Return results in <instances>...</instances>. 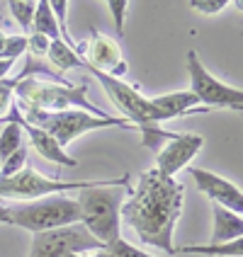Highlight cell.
<instances>
[{
    "label": "cell",
    "instance_id": "6da1fadb",
    "mask_svg": "<svg viewBox=\"0 0 243 257\" xmlns=\"http://www.w3.org/2000/svg\"><path fill=\"white\" fill-rule=\"evenodd\" d=\"M185 185L175 177H166L153 168L139 175L136 187L129 192V199L122 204V221L139 235L143 245L160 247L173 252V230L183 214Z\"/></svg>",
    "mask_w": 243,
    "mask_h": 257
},
{
    "label": "cell",
    "instance_id": "7a4b0ae2",
    "mask_svg": "<svg viewBox=\"0 0 243 257\" xmlns=\"http://www.w3.org/2000/svg\"><path fill=\"white\" fill-rule=\"evenodd\" d=\"M129 175L112 177V180H98V185L86 187L78 192V209H80V223L86 230L100 240L102 245H110L119 235L122 223V204L129 192Z\"/></svg>",
    "mask_w": 243,
    "mask_h": 257
},
{
    "label": "cell",
    "instance_id": "3957f363",
    "mask_svg": "<svg viewBox=\"0 0 243 257\" xmlns=\"http://www.w3.org/2000/svg\"><path fill=\"white\" fill-rule=\"evenodd\" d=\"M15 102L22 107H34L44 112H63V109H80L95 116H110L88 100V85H73L66 80H54L46 75H22L15 87Z\"/></svg>",
    "mask_w": 243,
    "mask_h": 257
},
{
    "label": "cell",
    "instance_id": "277c9868",
    "mask_svg": "<svg viewBox=\"0 0 243 257\" xmlns=\"http://www.w3.org/2000/svg\"><path fill=\"white\" fill-rule=\"evenodd\" d=\"M15 104H17V102H15ZM17 112H20V116H22L27 124L46 131L63 151H66V146L71 141H75L78 136H83L88 131H95V128H110V126L134 128L127 119H122V116H95V114H88V112H80V109L44 112V109H34V107L17 104Z\"/></svg>",
    "mask_w": 243,
    "mask_h": 257
},
{
    "label": "cell",
    "instance_id": "5b68a950",
    "mask_svg": "<svg viewBox=\"0 0 243 257\" xmlns=\"http://www.w3.org/2000/svg\"><path fill=\"white\" fill-rule=\"evenodd\" d=\"M8 211H10V226L25 228L32 235L80 223L78 201L63 194H51L34 201H15L8 204Z\"/></svg>",
    "mask_w": 243,
    "mask_h": 257
},
{
    "label": "cell",
    "instance_id": "8992f818",
    "mask_svg": "<svg viewBox=\"0 0 243 257\" xmlns=\"http://www.w3.org/2000/svg\"><path fill=\"white\" fill-rule=\"evenodd\" d=\"M98 185V180H83V182H66V180H51L34 168L25 165L22 170L0 180V199H15V201H34L42 197H51V194H63L71 189H86V187Z\"/></svg>",
    "mask_w": 243,
    "mask_h": 257
},
{
    "label": "cell",
    "instance_id": "52a82bcc",
    "mask_svg": "<svg viewBox=\"0 0 243 257\" xmlns=\"http://www.w3.org/2000/svg\"><path fill=\"white\" fill-rule=\"evenodd\" d=\"M187 73H190V92L197 97L202 107L207 109H241L243 90L231 87L216 80L212 73L204 68L197 51H187Z\"/></svg>",
    "mask_w": 243,
    "mask_h": 257
},
{
    "label": "cell",
    "instance_id": "ba28073f",
    "mask_svg": "<svg viewBox=\"0 0 243 257\" xmlns=\"http://www.w3.org/2000/svg\"><path fill=\"white\" fill-rule=\"evenodd\" d=\"M98 250H105V245L95 240L83 223H73L46 233H34L29 257H66L71 252H98Z\"/></svg>",
    "mask_w": 243,
    "mask_h": 257
},
{
    "label": "cell",
    "instance_id": "9c48e42d",
    "mask_svg": "<svg viewBox=\"0 0 243 257\" xmlns=\"http://www.w3.org/2000/svg\"><path fill=\"white\" fill-rule=\"evenodd\" d=\"M3 124L5 121H15L17 126L22 128V134L29 139V146L39 153V158H44V160H49V163H54V165H58V168H78V160L75 158H71L61 146H58L46 131H42V128L32 126V124H27L22 116H20V112H17V104H10V109H8V114L0 119Z\"/></svg>",
    "mask_w": 243,
    "mask_h": 257
},
{
    "label": "cell",
    "instance_id": "30bf717a",
    "mask_svg": "<svg viewBox=\"0 0 243 257\" xmlns=\"http://www.w3.org/2000/svg\"><path fill=\"white\" fill-rule=\"evenodd\" d=\"M204 139L200 134H175V139L156 153V170L166 177H175L183 168L190 165V160L200 153Z\"/></svg>",
    "mask_w": 243,
    "mask_h": 257
},
{
    "label": "cell",
    "instance_id": "8fae6325",
    "mask_svg": "<svg viewBox=\"0 0 243 257\" xmlns=\"http://www.w3.org/2000/svg\"><path fill=\"white\" fill-rule=\"evenodd\" d=\"M83 54H86L83 61H86L88 66H93L98 71H105L107 75H112L117 80H122L129 71V63L122 56V46L112 37H105V34L93 32L90 39H88V49Z\"/></svg>",
    "mask_w": 243,
    "mask_h": 257
},
{
    "label": "cell",
    "instance_id": "7c38bea8",
    "mask_svg": "<svg viewBox=\"0 0 243 257\" xmlns=\"http://www.w3.org/2000/svg\"><path fill=\"white\" fill-rule=\"evenodd\" d=\"M190 175H192L197 189L202 194H207L214 204L229 209L233 214L243 211V192L238 185H233L229 180H224L221 175H214V172L204 170V168H190Z\"/></svg>",
    "mask_w": 243,
    "mask_h": 257
},
{
    "label": "cell",
    "instance_id": "4fadbf2b",
    "mask_svg": "<svg viewBox=\"0 0 243 257\" xmlns=\"http://www.w3.org/2000/svg\"><path fill=\"white\" fill-rule=\"evenodd\" d=\"M151 107L156 109L158 121H168V119H178V116H190V114H207L209 109L202 107L197 97L190 90H180V92H171V95H158V97H148Z\"/></svg>",
    "mask_w": 243,
    "mask_h": 257
},
{
    "label": "cell",
    "instance_id": "5bb4252c",
    "mask_svg": "<svg viewBox=\"0 0 243 257\" xmlns=\"http://www.w3.org/2000/svg\"><path fill=\"white\" fill-rule=\"evenodd\" d=\"M243 238V218L241 214H233L229 209L214 204V230H212V243H231Z\"/></svg>",
    "mask_w": 243,
    "mask_h": 257
},
{
    "label": "cell",
    "instance_id": "9a60e30c",
    "mask_svg": "<svg viewBox=\"0 0 243 257\" xmlns=\"http://www.w3.org/2000/svg\"><path fill=\"white\" fill-rule=\"evenodd\" d=\"M175 255H204V257H241L243 255V238L231 243H207V245H175Z\"/></svg>",
    "mask_w": 243,
    "mask_h": 257
},
{
    "label": "cell",
    "instance_id": "2e32d148",
    "mask_svg": "<svg viewBox=\"0 0 243 257\" xmlns=\"http://www.w3.org/2000/svg\"><path fill=\"white\" fill-rule=\"evenodd\" d=\"M32 32L34 34H44L46 39H61V32H58V22L54 13H51V5L49 0H39L37 3V10H34V22H32Z\"/></svg>",
    "mask_w": 243,
    "mask_h": 257
},
{
    "label": "cell",
    "instance_id": "e0dca14e",
    "mask_svg": "<svg viewBox=\"0 0 243 257\" xmlns=\"http://www.w3.org/2000/svg\"><path fill=\"white\" fill-rule=\"evenodd\" d=\"M46 58L51 61V66H54L58 73H66V71L78 68L83 56H78L71 46H68V44H63L61 39H54V42L49 44V54H46Z\"/></svg>",
    "mask_w": 243,
    "mask_h": 257
},
{
    "label": "cell",
    "instance_id": "ac0fdd59",
    "mask_svg": "<svg viewBox=\"0 0 243 257\" xmlns=\"http://www.w3.org/2000/svg\"><path fill=\"white\" fill-rule=\"evenodd\" d=\"M25 146V134L15 121H5V128L0 131V163L10 158L15 151Z\"/></svg>",
    "mask_w": 243,
    "mask_h": 257
},
{
    "label": "cell",
    "instance_id": "d6986e66",
    "mask_svg": "<svg viewBox=\"0 0 243 257\" xmlns=\"http://www.w3.org/2000/svg\"><path fill=\"white\" fill-rule=\"evenodd\" d=\"M13 17L20 22V27L25 32H32V22H34V10H37V3L34 0H10L8 3Z\"/></svg>",
    "mask_w": 243,
    "mask_h": 257
},
{
    "label": "cell",
    "instance_id": "ffe728a7",
    "mask_svg": "<svg viewBox=\"0 0 243 257\" xmlns=\"http://www.w3.org/2000/svg\"><path fill=\"white\" fill-rule=\"evenodd\" d=\"M25 54H27V34H8L0 58L20 61V56H25Z\"/></svg>",
    "mask_w": 243,
    "mask_h": 257
},
{
    "label": "cell",
    "instance_id": "44dd1931",
    "mask_svg": "<svg viewBox=\"0 0 243 257\" xmlns=\"http://www.w3.org/2000/svg\"><path fill=\"white\" fill-rule=\"evenodd\" d=\"M27 165V148L22 146L20 151H15L10 158H5L3 163H0V180H8V177H13L17 172L22 170Z\"/></svg>",
    "mask_w": 243,
    "mask_h": 257
},
{
    "label": "cell",
    "instance_id": "7402d4cb",
    "mask_svg": "<svg viewBox=\"0 0 243 257\" xmlns=\"http://www.w3.org/2000/svg\"><path fill=\"white\" fill-rule=\"evenodd\" d=\"M105 252H107V257H153L139 247H134V245H129L124 238H117L110 245H105Z\"/></svg>",
    "mask_w": 243,
    "mask_h": 257
},
{
    "label": "cell",
    "instance_id": "603a6c76",
    "mask_svg": "<svg viewBox=\"0 0 243 257\" xmlns=\"http://www.w3.org/2000/svg\"><path fill=\"white\" fill-rule=\"evenodd\" d=\"M17 80L20 75H13V78H3L0 80V119L8 114L10 104L15 100V87H17Z\"/></svg>",
    "mask_w": 243,
    "mask_h": 257
},
{
    "label": "cell",
    "instance_id": "cb8c5ba5",
    "mask_svg": "<svg viewBox=\"0 0 243 257\" xmlns=\"http://www.w3.org/2000/svg\"><path fill=\"white\" fill-rule=\"evenodd\" d=\"M49 44H51V39H46L44 34H27V54H32V56L42 58L49 54Z\"/></svg>",
    "mask_w": 243,
    "mask_h": 257
},
{
    "label": "cell",
    "instance_id": "d4e9b609",
    "mask_svg": "<svg viewBox=\"0 0 243 257\" xmlns=\"http://www.w3.org/2000/svg\"><path fill=\"white\" fill-rule=\"evenodd\" d=\"M226 5H229V0H192L190 3V8L202 15H219Z\"/></svg>",
    "mask_w": 243,
    "mask_h": 257
},
{
    "label": "cell",
    "instance_id": "484cf974",
    "mask_svg": "<svg viewBox=\"0 0 243 257\" xmlns=\"http://www.w3.org/2000/svg\"><path fill=\"white\" fill-rule=\"evenodd\" d=\"M107 8H110V13H112V17H115L117 37H122V34H124V15H127L129 3L127 0H110Z\"/></svg>",
    "mask_w": 243,
    "mask_h": 257
},
{
    "label": "cell",
    "instance_id": "4316f807",
    "mask_svg": "<svg viewBox=\"0 0 243 257\" xmlns=\"http://www.w3.org/2000/svg\"><path fill=\"white\" fill-rule=\"evenodd\" d=\"M17 61H10V58H0V80L3 78H10V71Z\"/></svg>",
    "mask_w": 243,
    "mask_h": 257
},
{
    "label": "cell",
    "instance_id": "83f0119b",
    "mask_svg": "<svg viewBox=\"0 0 243 257\" xmlns=\"http://www.w3.org/2000/svg\"><path fill=\"white\" fill-rule=\"evenodd\" d=\"M66 257H107V252L105 250H98V252H71Z\"/></svg>",
    "mask_w": 243,
    "mask_h": 257
},
{
    "label": "cell",
    "instance_id": "f1b7e54d",
    "mask_svg": "<svg viewBox=\"0 0 243 257\" xmlns=\"http://www.w3.org/2000/svg\"><path fill=\"white\" fill-rule=\"evenodd\" d=\"M0 223H8V226H10V211H8V204H0Z\"/></svg>",
    "mask_w": 243,
    "mask_h": 257
},
{
    "label": "cell",
    "instance_id": "f546056e",
    "mask_svg": "<svg viewBox=\"0 0 243 257\" xmlns=\"http://www.w3.org/2000/svg\"><path fill=\"white\" fill-rule=\"evenodd\" d=\"M5 37H8V34H5V32H0V54H3V46H5Z\"/></svg>",
    "mask_w": 243,
    "mask_h": 257
}]
</instances>
